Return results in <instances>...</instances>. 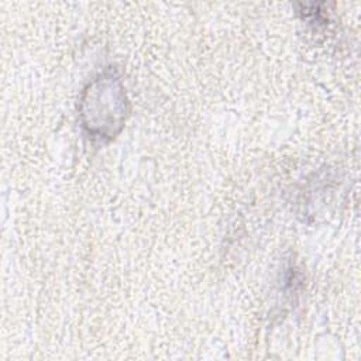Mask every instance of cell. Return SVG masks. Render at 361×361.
I'll list each match as a JSON object with an SVG mask.
<instances>
[{
    "label": "cell",
    "mask_w": 361,
    "mask_h": 361,
    "mask_svg": "<svg viewBox=\"0 0 361 361\" xmlns=\"http://www.w3.org/2000/svg\"><path fill=\"white\" fill-rule=\"evenodd\" d=\"M127 97L120 78L113 71L96 76L85 89L80 103L82 123L97 140H111L127 117Z\"/></svg>",
    "instance_id": "1"
}]
</instances>
